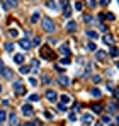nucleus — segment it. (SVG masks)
<instances>
[{"label":"nucleus","instance_id":"cd10ccee","mask_svg":"<svg viewBox=\"0 0 119 126\" xmlns=\"http://www.w3.org/2000/svg\"><path fill=\"white\" fill-rule=\"evenodd\" d=\"M100 123H102V125H109V123H111V118H109V116H102Z\"/></svg>","mask_w":119,"mask_h":126},{"label":"nucleus","instance_id":"473e14b6","mask_svg":"<svg viewBox=\"0 0 119 126\" xmlns=\"http://www.w3.org/2000/svg\"><path fill=\"white\" fill-rule=\"evenodd\" d=\"M90 51H97V46H95V43H89V46H87Z\"/></svg>","mask_w":119,"mask_h":126},{"label":"nucleus","instance_id":"423d86ee","mask_svg":"<svg viewBox=\"0 0 119 126\" xmlns=\"http://www.w3.org/2000/svg\"><path fill=\"white\" fill-rule=\"evenodd\" d=\"M19 46L22 48V49H26V51H27V49H31V46H32V43L29 41V39H26V38H22V39L19 41Z\"/></svg>","mask_w":119,"mask_h":126},{"label":"nucleus","instance_id":"f704fd0d","mask_svg":"<svg viewBox=\"0 0 119 126\" xmlns=\"http://www.w3.org/2000/svg\"><path fill=\"white\" fill-rule=\"evenodd\" d=\"M75 112H77V111H73V112H70V116H68V119H70L72 123H73V121H77V119H75V118H77V114H75Z\"/></svg>","mask_w":119,"mask_h":126},{"label":"nucleus","instance_id":"ea45409f","mask_svg":"<svg viewBox=\"0 0 119 126\" xmlns=\"http://www.w3.org/2000/svg\"><path fill=\"white\" fill-rule=\"evenodd\" d=\"M31 43H32V46H39V44H41V39H39V38H34Z\"/></svg>","mask_w":119,"mask_h":126},{"label":"nucleus","instance_id":"c03bdc74","mask_svg":"<svg viewBox=\"0 0 119 126\" xmlns=\"http://www.w3.org/2000/svg\"><path fill=\"white\" fill-rule=\"evenodd\" d=\"M105 19H109V21H114V19H116V16H114V14H111V12H109V14H107V16H105Z\"/></svg>","mask_w":119,"mask_h":126},{"label":"nucleus","instance_id":"a19ab883","mask_svg":"<svg viewBox=\"0 0 119 126\" xmlns=\"http://www.w3.org/2000/svg\"><path fill=\"white\" fill-rule=\"evenodd\" d=\"M107 109H109V112H114V111H116V104H112V102H111V104L107 106Z\"/></svg>","mask_w":119,"mask_h":126},{"label":"nucleus","instance_id":"20e7f679","mask_svg":"<svg viewBox=\"0 0 119 126\" xmlns=\"http://www.w3.org/2000/svg\"><path fill=\"white\" fill-rule=\"evenodd\" d=\"M46 99H48L49 102H56V101H58V94H56L55 90H48V92H46Z\"/></svg>","mask_w":119,"mask_h":126},{"label":"nucleus","instance_id":"7c9ffc66","mask_svg":"<svg viewBox=\"0 0 119 126\" xmlns=\"http://www.w3.org/2000/svg\"><path fill=\"white\" fill-rule=\"evenodd\" d=\"M83 21L87 22V24H92V22H94V17H92V16H83Z\"/></svg>","mask_w":119,"mask_h":126},{"label":"nucleus","instance_id":"5701e85b","mask_svg":"<svg viewBox=\"0 0 119 126\" xmlns=\"http://www.w3.org/2000/svg\"><path fill=\"white\" fill-rule=\"evenodd\" d=\"M9 34H10V36H12V38H17V36H19V31H17V29H14V27H12V29H9Z\"/></svg>","mask_w":119,"mask_h":126},{"label":"nucleus","instance_id":"4d7b16f0","mask_svg":"<svg viewBox=\"0 0 119 126\" xmlns=\"http://www.w3.org/2000/svg\"><path fill=\"white\" fill-rule=\"evenodd\" d=\"M118 2H119V0H118Z\"/></svg>","mask_w":119,"mask_h":126},{"label":"nucleus","instance_id":"3c124183","mask_svg":"<svg viewBox=\"0 0 119 126\" xmlns=\"http://www.w3.org/2000/svg\"><path fill=\"white\" fill-rule=\"evenodd\" d=\"M107 89H109V90H112V89H114V84H112V82H109V84H107Z\"/></svg>","mask_w":119,"mask_h":126},{"label":"nucleus","instance_id":"f8f14e48","mask_svg":"<svg viewBox=\"0 0 119 126\" xmlns=\"http://www.w3.org/2000/svg\"><path fill=\"white\" fill-rule=\"evenodd\" d=\"M66 31L75 32V31H77V22H75V21H70L68 24H66Z\"/></svg>","mask_w":119,"mask_h":126},{"label":"nucleus","instance_id":"9b49d317","mask_svg":"<svg viewBox=\"0 0 119 126\" xmlns=\"http://www.w3.org/2000/svg\"><path fill=\"white\" fill-rule=\"evenodd\" d=\"M58 82H60V85H63V87H66V85H70V79L66 77V75H61L58 79Z\"/></svg>","mask_w":119,"mask_h":126},{"label":"nucleus","instance_id":"b1692460","mask_svg":"<svg viewBox=\"0 0 119 126\" xmlns=\"http://www.w3.org/2000/svg\"><path fill=\"white\" fill-rule=\"evenodd\" d=\"M5 121H7V112L0 111V123H5Z\"/></svg>","mask_w":119,"mask_h":126},{"label":"nucleus","instance_id":"1a4fd4ad","mask_svg":"<svg viewBox=\"0 0 119 126\" xmlns=\"http://www.w3.org/2000/svg\"><path fill=\"white\" fill-rule=\"evenodd\" d=\"M22 114H24V116H32V106L24 104L22 106Z\"/></svg>","mask_w":119,"mask_h":126},{"label":"nucleus","instance_id":"6ab92c4d","mask_svg":"<svg viewBox=\"0 0 119 126\" xmlns=\"http://www.w3.org/2000/svg\"><path fill=\"white\" fill-rule=\"evenodd\" d=\"M92 111H94V112H102V106L97 104V102H95V104H92Z\"/></svg>","mask_w":119,"mask_h":126},{"label":"nucleus","instance_id":"412c9836","mask_svg":"<svg viewBox=\"0 0 119 126\" xmlns=\"http://www.w3.org/2000/svg\"><path fill=\"white\" fill-rule=\"evenodd\" d=\"M87 36H89L90 39H97V32H95V31H90V29H89V31H87Z\"/></svg>","mask_w":119,"mask_h":126},{"label":"nucleus","instance_id":"a18cd8bd","mask_svg":"<svg viewBox=\"0 0 119 126\" xmlns=\"http://www.w3.org/2000/svg\"><path fill=\"white\" fill-rule=\"evenodd\" d=\"M44 116H46V118H55V112H51V111H46V112H44Z\"/></svg>","mask_w":119,"mask_h":126},{"label":"nucleus","instance_id":"79ce46f5","mask_svg":"<svg viewBox=\"0 0 119 126\" xmlns=\"http://www.w3.org/2000/svg\"><path fill=\"white\" fill-rule=\"evenodd\" d=\"M82 9H83V3L77 2V3H75V10H82Z\"/></svg>","mask_w":119,"mask_h":126},{"label":"nucleus","instance_id":"37998d69","mask_svg":"<svg viewBox=\"0 0 119 126\" xmlns=\"http://www.w3.org/2000/svg\"><path fill=\"white\" fill-rule=\"evenodd\" d=\"M68 63H70V58H68V56L61 58V65H68Z\"/></svg>","mask_w":119,"mask_h":126},{"label":"nucleus","instance_id":"0eeeda50","mask_svg":"<svg viewBox=\"0 0 119 126\" xmlns=\"http://www.w3.org/2000/svg\"><path fill=\"white\" fill-rule=\"evenodd\" d=\"M19 5V0H5L3 2V7L5 9H15Z\"/></svg>","mask_w":119,"mask_h":126},{"label":"nucleus","instance_id":"2f4dec72","mask_svg":"<svg viewBox=\"0 0 119 126\" xmlns=\"http://www.w3.org/2000/svg\"><path fill=\"white\" fill-rule=\"evenodd\" d=\"M38 68H39V60H32V70L36 72Z\"/></svg>","mask_w":119,"mask_h":126},{"label":"nucleus","instance_id":"c9c22d12","mask_svg":"<svg viewBox=\"0 0 119 126\" xmlns=\"http://www.w3.org/2000/svg\"><path fill=\"white\" fill-rule=\"evenodd\" d=\"M29 70H31L29 66H20V68H19V72H20V73H29Z\"/></svg>","mask_w":119,"mask_h":126},{"label":"nucleus","instance_id":"4be33fe9","mask_svg":"<svg viewBox=\"0 0 119 126\" xmlns=\"http://www.w3.org/2000/svg\"><path fill=\"white\" fill-rule=\"evenodd\" d=\"M38 21H39V12H34V14H32V17H31V22H32V24H36Z\"/></svg>","mask_w":119,"mask_h":126},{"label":"nucleus","instance_id":"f257e3e1","mask_svg":"<svg viewBox=\"0 0 119 126\" xmlns=\"http://www.w3.org/2000/svg\"><path fill=\"white\" fill-rule=\"evenodd\" d=\"M41 24H43V29H44L46 32H53V31H55V22L51 21L49 17H43Z\"/></svg>","mask_w":119,"mask_h":126},{"label":"nucleus","instance_id":"de8ad7c7","mask_svg":"<svg viewBox=\"0 0 119 126\" xmlns=\"http://www.w3.org/2000/svg\"><path fill=\"white\" fill-rule=\"evenodd\" d=\"M29 84L32 85V87H36V85H38V80H36V79H29Z\"/></svg>","mask_w":119,"mask_h":126},{"label":"nucleus","instance_id":"5fc2aeb1","mask_svg":"<svg viewBox=\"0 0 119 126\" xmlns=\"http://www.w3.org/2000/svg\"><path fill=\"white\" fill-rule=\"evenodd\" d=\"M116 68H119V62H116Z\"/></svg>","mask_w":119,"mask_h":126},{"label":"nucleus","instance_id":"2eb2a0df","mask_svg":"<svg viewBox=\"0 0 119 126\" xmlns=\"http://www.w3.org/2000/svg\"><path fill=\"white\" fill-rule=\"evenodd\" d=\"M9 123L10 125H17L19 121H17V116L14 114V112H10V116H9Z\"/></svg>","mask_w":119,"mask_h":126},{"label":"nucleus","instance_id":"f3484780","mask_svg":"<svg viewBox=\"0 0 119 126\" xmlns=\"http://www.w3.org/2000/svg\"><path fill=\"white\" fill-rule=\"evenodd\" d=\"M2 75H3L7 80H9V79H12V72H10V70H7V68H3V70H2Z\"/></svg>","mask_w":119,"mask_h":126},{"label":"nucleus","instance_id":"dca6fc26","mask_svg":"<svg viewBox=\"0 0 119 126\" xmlns=\"http://www.w3.org/2000/svg\"><path fill=\"white\" fill-rule=\"evenodd\" d=\"M90 94H92V95H94L95 99H99L100 95H102V92H100V90L97 89V87H95V89H92V90H90Z\"/></svg>","mask_w":119,"mask_h":126},{"label":"nucleus","instance_id":"864d4df0","mask_svg":"<svg viewBox=\"0 0 119 126\" xmlns=\"http://www.w3.org/2000/svg\"><path fill=\"white\" fill-rule=\"evenodd\" d=\"M116 123H118V125H119V116H118V118H116Z\"/></svg>","mask_w":119,"mask_h":126},{"label":"nucleus","instance_id":"8fccbe9b","mask_svg":"<svg viewBox=\"0 0 119 126\" xmlns=\"http://www.w3.org/2000/svg\"><path fill=\"white\" fill-rule=\"evenodd\" d=\"M111 0H100V5H109Z\"/></svg>","mask_w":119,"mask_h":126},{"label":"nucleus","instance_id":"a878e982","mask_svg":"<svg viewBox=\"0 0 119 126\" xmlns=\"http://www.w3.org/2000/svg\"><path fill=\"white\" fill-rule=\"evenodd\" d=\"M63 16H65V17H66V19H68V17H70V16H72V10H70V7H68V5H66V7H65V12H63Z\"/></svg>","mask_w":119,"mask_h":126},{"label":"nucleus","instance_id":"aec40b11","mask_svg":"<svg viewBox=\"0 0 119 126\" xmlns=\"http://www.w3.org/2000/svg\"><path fill=\"white\" fill-rule=\"evenodd\" d=\"M105 56H107V55H105L104 51H97V60H99V62H104Z\"/></svg>","mask_w":119,"mask_h":126},{"label":"nucleus","instance_id":"09e8293b","mask_svg":"<svg viewBox=\"0 0 119 126\" xmlns=\"http://www.w3.org/2000/svg\"><path fill=\"white\" fill-rule=\"evenodd\" d=\"M99 29H100V31H104V32H105V31H107V26H105V24H100V26H99Z\"/></svg>","mask_w":119,"mask_h":126},{"label":"nucleus","instance_id":"4468645a","mask_svg":"<svg viewBox=\"0 0 119 126\" xmlns=\"http://www.w3.org/2000/svg\"><path fill=\"white\" fill-rule=\"evenodd\" d=\"M46 7H48V9H51V10H56V9H58V5H56L53 0H48V2H46Z\"/></svg>","mask_w":119,"mask_h":126},{"label":"nucleus","instance_id":"7ed1b4c3","mask_svg":"<svg viewBox=\"0 0 119 126\" xmlns=\"http://www.w3.org/2000/svg\"><path fill=\"white\" fill-rule=\"evenodd\" d=\"M41 56L46 58V60H53V58H55V53L49 49V46H43V48H41Z\"/></svg>","mask_w":119,"mask_h":126},{"label":"nucleus","instance_id":"6e6d98bb","mask_svg":"<svg viewBox=\"0 0 119 126\" xmlns=\"http://www.w3.org/2000/svg\"><path fill=\"white\" fill-rule=\"evenodd\" d=\"M0 94H2V85H0Z\"/></svg>","mask_w":119,"mask_h":126},{"label":"nucleus","instance_id":"a211bd4d","mask_svg":"<svg viewBox=\"0 0 119 126\" xmlns=\"http://www.w3.org/2000/svg\"><path fill=\"white\" fill-rule=\"evenodd\" d=\"M60 102H63V104H68V102H70V95H66V94H63V95L60 97Z\"/></svg>","mask_w":119,"mask_h":126},{"label":"nucleus","instance_id":"72a5a7b5","mask_svg":"<svg viewBox=\"0 0 119 126\" xmlns=\"http://www.w3.org/2000/svg\"><path fill=\"white\" fill-rule=\"evenodd\" d=\"M90 72H92V65H87V68H85V72H83V77H87Z\"/></svg>","mask_w":119,"mask_h":126},{"label":"nucleus","instance_id":"9d476101","mask_svg":"<svg viewBox=\"0 0 119 126\" xmlns=\"http://www.w3.org/2000/svg\"><path fill=\"white\" fill-rule=\"evenodd\" d=\"M102 39H104V43H105V44H111V46H112V44L116 43V39H114V36H111V34H105V36H104Z\"/></svg>","mask_w":119,"mask_h":126},{"label":"nucleus","instance_id":"603ef678","mask_svg":"<svg viewBox=\"0 0 119 126\" xmlns=\"http://www.w3.org/2000/svg\"><path fill=\"white\" fill-rule=\"evenodd\" d=\"M2 70H3V63H2V60H0V73H2Z\"/></svg>","mask_w":119,"mask_h":126},{"label":"nucleus","instance_id":"c756f323","mask_svg":"<svg viewBox=\"0 0 119 126\" xmlns=\"http://www.w3.org/2000/svg\"><path fill=\"white\" fill-rule=\"evenodd\" d=\"M14 62L15 63H22L24 62V56H22V55H15V56H14Z\"/></svg>","mask_w":119,"mask_h":126},{"label":"nucleus","instance_id":"bb28decb","mask_svg":"<svg viewBox=\"0 0 119 126\" xmlns=\"http://www.w3.org/2000/svg\"><path fill=\"white\" fill-rule=\"evenodd\" d=\"M29 101H31V102H38V101H39V95H38V94H32V95H29Z\"/></svg>","mask_w":119,"mask_h":126},{"label":"nucleus","instance_id":"393cba45","mask_svg":"<svg viewBox=\"0 0 119 126\" xmlns=\"http://www.w3.org/2000/svg\"><path fill=\"white\" fill-rule=\"evenodd\" d=\"M92 82H94V84H100V82H102V77H100V75H94V77H92Z\"/></svg>","mask_w":119,"mask_h":126},{"label":"nucleus","instance_id":"f03ea898","mask_svg":"<svg viewBox=\"0 0 119 126\" xmlns=\"http://www.w3.org/2000/svg\"><path fill=\"white\" fill-rule=\"evenodd\" d=\"M14 90H15L17 95H26V94H27V92H26V87L22 85V80H15V82H14Z\"/></svg>","mask_w":119,"mask_h":126},{"label":"nucleus","instance_id":"39448f33","mask_svg":"<svg viewBox=\"0 0 119 126\" xmlns=\"http://www.w3.org/2000/svg\"><path fill=\"white\" fill-rule=\"evenodd\" d=\"M82 123H83V125H92V123H94V116L89 114V112L82 114Z\"/></svg>","mask_w":119,"mask_h":126},{"label":"nucleus","instance_id":"e433bc0d","mask_svg":"<svg viewBox=\"0 0 119 126\" xmlns=\"http://www.w3.org/2000/svg\"><path fill=\"white\" fill-rule=\"evenodd\" d=\"M12 49H14V44L12 43H7L5 44V51H12Z\"/></svg>","mask_w":119,"mask_h":126},{"label":"nucleus","instance_id":"4c0bfd02","mask_svg":"<svg viewBox=\"0 0 119 126\" xmlns=\"http://www.w3.org/2000/svg\"><path fill=\"white\" fill-rule=\"evenodd\" d=\"M112 95H114V99L119 101V89H112Z\"/></svg>","mask_w":119,"mask_h":126},{"label":"nucleus","instance_id":"c85d7f7f","mask_svg":"<svg viewBox=\"0 0 119 126\" xmlns=\"http://www.w3.org/2000/svg\"><path fill=\"white\" fill-rule=\"evenodd\" d=\"M58 109L61 111V112H66V111H68V107H66V104H63V102H60V104H58Z\"/></svg>","mask_w":119,"mask_h":126},{"label":"nucleus","instance_id":"ddd939ff","mask_svg":"<svg viewBox=\"0 0 119 126\" xmlns=\"http://www.w3.org/2000/svg\"><path fill=\"white\" fill-rule=\"evenodd\" d=\"M109 55H111L112 58H118V56H119V48H114V44H112V48H111Z\"/></svg>","mask_w":119,"mask_h":126},{"label":"nucleus","instance_id":"6e6552de","mask_svg":"<svg viewBox=\"0 0 119 126\" xmlns=\"http://www.w3.org/2000/svg\"><path fill=\"white\" fill-rule=\"evenodd\" d=\"M58 53L61 55V56H68V55H70V49H68V46H66V44H60Z\"/></svg>","mask_w":119,"mask_h":126},{"label":"nucleus","instance_id":"58836bf2","mask_svg":"<svg viewBox=\"0 0 119 126\" xmlns=\"http://www.w3.org/2000/svg\"><path fill=\"white\" fill-rule=\"evenodd\" d=\"M43 82L48 85V84H51V82H53V79H51V77H43Z\"/></svg>","mask_w":119,"mask_h":126},{"label":"nucleus","instance_id":"49530a36","mask_svg":"<svg viewBox=\"0 0 119 126\" xmlns=\"http://www.w3.org/2000/svg\"><path fill=\"white\" fill-rule=\"evenodd\" d=\"M87 5H90V7H95V5H97V2H95V0H87Z\"/></svg>","mask_w":119,"mask_h":126}]
</instances>
